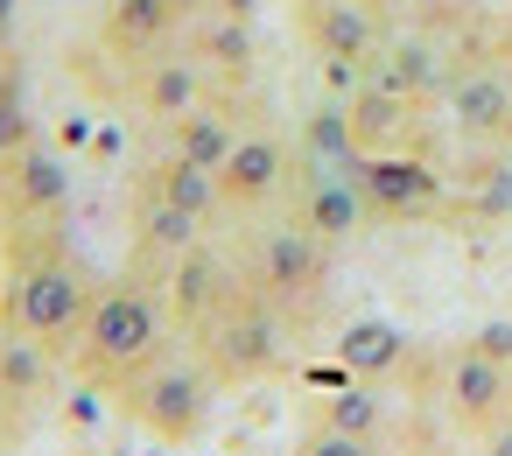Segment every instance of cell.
I'll use <instances>...</instances> for the list:
<instances>
[{
	"instance_id": "obj_23",
	"label": "cell",
	"mask_w": 512,
	"mask_h": 456,
	"mask_svg": "<svg viewBox=\"0 0 512 456\" xmlns=\"http://www.w3.org/2000/svg\"><path fill=\"white\" fill-rule=\"evenodd\" d=\"M323 421H337V428H351V435H372V428H379V400H372L365 379H358V393H344V400L323 407Z\"/></svg>"
},
{
	"instance_id": "obj_11",
	"label": "cell",
	"mask_w": 512,
	"mask_h": 456,
	"mask_svg": "<svg viewBox=\"0 0 512 456\" xmlns=\"http://www.w3.org/2000/svg\"><path fill=\"white\" fill-rule=\"evenodd\" d=\"M295 225H309L316 239H330V246H344L365 218H372V204H365V190H358V176L344 169H309V176H295V211H288Z\"/></svg>"
},
{
	"instance_id": "obj_15",
	"label": "cell",
	"mask_w": 512,
	"mask_h": 456,
	"mask_svg": "<svg viewBox=\"0 0 512 456\" xmlns=\"http://www.w3.org/2000/svg\"><path fill=\"white\" fill-rule=\"evenodd\" d=\"M344 113H351V134H358V155H379V148H400V134H414V99H400V92H386L379 78H365L351 99H344Z\"/></svg>"
},
{
	"instance_id": "obj_21",
	"label": "cell",
	"mask_w": 512,
	"mask_h": 456,
	"mask_svg": "<svg viewBox=\"0 0 512 456\" xmlns=\"http://www.w3.org/2000/svg\"><path fill=\"white\" fill-rule=\"evenodd\" d=\"M295 456H379V442H372V435H351V428H337V421H316Z\"/></svg>"
},
{
	"instance_id": "obj_2",
	"label": "cell",
	"mask_w": 512,
	"mask_h": 456,
	"mask_svg": "<svg viewBox=\"0 0 512 456\" xmlns=\"http://www.w3.org/2000/svg\"><path fill=\"white\" fill-rule=\"evenodd\" d=\"M281 309L246 281L204 330H197V344H204V365L218 372V386H253V379H267L274 365H281Z\"/></svg>"
},
{
	"instance_id": "obj_20",
	"label": "cell",
	"mask_w": 512,
	"mask_h": 456,
	"mask_svg": "<svg viewBox=\"0 0 512 456\" xmlns=\"http://www.w3.org/2000/svg\"><path fill=\"white\" fill-rule=\"evenodd\" d=\"M197 239H204V218H190V211H176L169 197L148 190V204H141V253H155V260L169 267V260L190 253Z\"/></svg>"
},
{
	"instance_id": "obj_19",
	"label": "cell",
	"mask_w": 512,
	"mask_h": 456,
	"mask_svg": "<svg viewBox=\"0 0 512 456\" xmlns=\"http://www.w3.org/2000/svg\"><path fill=\"white\" fill-rule=\"evenodd\" d=\"M155 197H169L176 211H190V218H225V204H218V176L211 169H197V162H183V155H169L162 169H155V183H148Z\"/></svg>"
},
{
	"instance_id": "obj_24",
	"label": "cell",
	"mask_w": 512,
	"mask_h": 456,
	"mask_svg": "<svg viewBox=\"0 0 512 456\" xmlns=\"http://www.w3.org/2000/svg\"><path fill=\"white\" fill-rule=\"evenodd\" d=\"M477 351H491V358H505L512 365V323H477V337H470Z\"/></svg>"
},
{
	"instance_id": "obj_14",
	"label": "cell",
	"mask_w": 512,
	"mask_h": 456,
	"mask_svg": "<svg viewBox=\"0 0 512 456\" xmlns=\"http://www.w3.org/2000/svg\"><path fill=\"white\" fill-rule=\"evenodd\" d=\"M183 15H190V0H113V15H106V43L148 64L155 50H169V36H176V22H183Z\"/></svg>"
},
{
	"instance_id": "obj_6",
	"label": "cell",
	"mask_w": 512,
	"mask_h": 456,
	"mask_svg": "<svg viewBox=\"0 0 512 456\" xmlns=\"http://www.w3.org/2000/svg\"><path fill=\"white\" fill-rule=\"evenodd\" d=\"M162 274H169V281H162V309H169V323H176L183 337H197V330L246 288V267H232L211 239H197L190 253H176Z\"/></svg>"
},
{
	"instance_id": "obj_22",
	"label": "cell",
	"mask_w": 512,
	"mask_h": 456,
	"mask_svg": "<svg viewBox=\"0 0 512 456\" xmlns=\"http://www.w3.org/2000/svg\"><path fill=\"white\" fill-rule=\"evenodd\" d=\"M197 57H204L211 71H246V64H253V36H246L239 22H232V29H211V36L197 43Z\"/></svg>"
},
{
	"instance_id": "obj_13",
	"label": "cell",
	"mask_w": 512,
	"mask_h": 456,
	"mask_svg": "<svg viewBox=\"0 0 512 456\" xmlns=\"http://www.w3.org/2000/svg\"><path fill=\"white\" fill-rule=\"evenodd\" d=\"M372 78L386 85V92H400V99H435L442 85H449V64H442V50L435 43H421V36H386L379 43V57H372Z\"/></svg>"
},
{
	"instance_id": "obj_3",
	"label": "cell",
	"mask_w": 512,
	"mask_h": 456,
	"mask_svg": "<svg viewBox=\"0 0 512 456\" xmlns=\"http://www.w3.org/2000/svg\"><path fill=\"white\" fill-rule=\"evenodd\" d=\"M127 407H134V421L148 435L190 442L211 421V407H218V372L211 365H183V358H155V365H141L127 379Z\"/></svg>"
},
{
	"instance_id": "obj_18",
	"label": "cell",
	"mask_w": 512,
	"mask_h": 456,
	"mask_svg": "<svg viewBox=\"0 0 512 456\" xmlns=\"http://www.w3.org/2000/svg\"><path fill=\"white\" fill-rule=\"evenodd\" d=\"M78 323H85V288H78L64 267H43V274L29 281V330H36L43 344H64Z\"/></svg>"
},
{
	"instance_id": "obj_16",
	"label": "cell",
	"mask_w": 512,
	"mask_h": 456,
	"mask_svg": "<svg viewBox=\"0 0 512 456\" xmlns=\"http://www.w3.org/2000/svg\"><path fill=\"white\" fill-rule=\"evenodd\" d=\"M239 148V120H232V106H190V113H176L169 120V155H183V162H197V169H225V155Z\"/></svg>"
},
{
	"instance_id": "obj_12",
	"label": "cell",
	"mask_w": 512,
	"mask_h": 456,
	"mask_svg": "<svg viewBox=\"0 0 512 456\" xmlns=\"http://www.w3.org/2000/svg\"><path fill=\"white\" fill-rule=\"evenodd\" d=\"M407 330L393 323V316H351V323H337V365L351 372V379H365V386H379V379H393L400 365H407Z\"/></svg>"
},
{
	"instance_id": "obj_7",
	"label": "cell",
	"mask_w": 512,
	"mask_h": 456,
	"mask_svg": "<svg viewBox=\"0 0 512 456\" xmlns=\"http://www.w3.org/2000/svg\"><path fill=\"white\" fill-rule=\"evenodd\" d=\"M435 400H442V414H449L456 428L484 435V428L512 407V365L491 358V351H477V344H456V351L442 358V372H435Z\"/></svg>"
},
{
	"instance_id": "obj_8",
	"label": "cell",
	"mask_w": 512,
	"mask_h": 456,
	"mask_svg": "<svg viewBox=\"0 0 512 456\" xmlns=\"http://www.w3.org/2000/svg\"><path fill=\"white\" fill-rule=\"evenodd\" d=\"M442 106H449V134H456V141H470V148L512 141V71H505V64L477 57V64L449 71Z\"/></svg>"
},
{
	"instance_id": "obj_10",
	"label": "cell",
	"mask_w": 512,
	"mask_h": 456,
	"mask_svg": "<svg viewBox=\"0 0 512 456\" xmlns=\"http://www.w3.org/2000/svg\"><path fill=\"white\" fill-rule=\"evenodd\" d=\"M302 36L316 43L323 64H365V71L386 43L372 0H302Z\"/></svg>"
},
{
	"instance_id": "obj_17",
	"label": "cell",
	"mask_w": 512,
	"mask_h": 456,
	"mask_svg": "<svg viewBox=\"0 0 512 456\" xmlns=\"http://www.w3.org/2000/svg\"><path fill=\"white\" fill-rule=\"evenodd\" d=\"M134 99H141V113L176 120V113L204 106V64H197V57H148V71H141Z\"/></svg>"
},
{
	"instance_id": "obj_5",
	"label": "cell",
	"mask_w": 512,
	"mask_h": 456,
	"mask_svg": "<svg viewBox=\"0 0 512 456\" xmlns=\"http://www.w3.org/2000/svg\"><path fill=\"white\" fill-rule=\"evenodd\" d=\"M295 190V148L281 134H239V148L218 169V204L225 218H260Z\"/></svg>"
},
{
	"instance_id": "obj_1",
	"label": "cell",
	"mask_w": 512,
	"mask_h": 456,
	"mask_svg": "<svg viewBox=\"0 0 512 456\" xmlns=\"http://www.w3.org/2000/svg\"><path fill=\"white\" fill-rule=\"evenodd\" d=\"M162 337H169V309L141 281H120L85 309V365L99 379H134L141 365L162 358Z\"/></svg>"
},
{
	"instance_id": "obj_9",
	"label": "cell",
	"mask_w": 512,
	"mask_h": 456,
	"mask_svg": "<svg viewBox=\"0 0 512 456\" xmlns=\"http://www.w3.org/2000/svg\"><path fill=\"white\" fill-rule=\"evenodd\" d=\"M351 176H358V190H365L372 218H393V225H414V218H428V211L442 204V176H435L421 155H407V148L358 155V162H351Z\"/></svg>"
},
{
	"instance_id": "obj_4",
	"label": "cell",
	"mask_w": 512,
	"mask_h": 456,
	"mask_svg": "<svg viewBox=\"0 0 512 456\" xmlns=\"http://www.w3.org/2000/svg\"><path fill=\"white\" fill-rule=\"evenodd\" d=\"M246 281L281 309V316H302L309 302H323V281H330V239H316L309 225H267L253 239V260H246Z\"/></svg>"
},
{
	"instance_id": "obj_25",
	"label": "cell",
	"mask_w": 512,
	"mask_h": 456,
	"mask_svg": "<svg viewBox=\"0 0 512 456\" xmlns=\"http://www.w3.org/2000/svg\"><path fill=\"white\" fill-rule=\"evenodd\" d=\"M477 456H512V407H505V414L477 435Z\"/></svg>"
}]
</instances>
